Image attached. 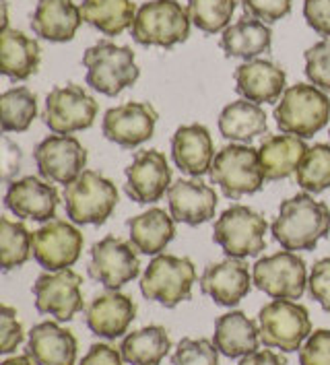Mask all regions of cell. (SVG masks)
I'll return each mask as SVG.
<instances>
[{
	"mask_svg": "<svg viewBox=\"0 0 330 365\" xmlns=\"http://www.w3.org/2000/svg\"><path fill=\"white\" fill-rule=\"evenodd\" d=\"M38 115V97L27 87H13L0 97L2 133H25Z\"/></svg>",
	"mask_w": 330,
	"mask_h": 365,
	"instance_id": "836d02e7",
	"label": "cell"
},
{
	"mask_svg": "<svg viewBox=\"0 0 330 365\" xmlns=\"http://www.w3.org/2000/svg\"><path fill=\"white\" fill-rule=\"evenodd\" d=\"M83 277L73 269L58 272H43L33 283L36 309L39 314L54 316L58 322H68L85 308L83 299Z\"/></svg>",
	"mask_w": 330,
	"mask_h": 365,
	"instance_id": "5bb4252c",
	"label": "cell"
},
{
	"mask_svg": "<svg viewBox=\"0 0 330 365\" xmlns=\"http://www.w3.org/2000/svg\"><path fill=\"white\" fill-rule=\"evenodd\" d=\"M136 6L133 0H83V21L96 27L103 36L116 38L133 27L136 19Z\"/></svg>",
	"mask_w": 330,
	"mask_h": 365,
	"instance_id": "d6a6232c",
	"label": "cell"
},
{
	"mask_svg": "<svg viewBox=\"0 0 330 365\" xmlns=\"http://www.w3.org/2000/svg\"><path fill=\"white\" fill-rule=\"evenodd\" d=\"M77 349V339L68 328L56 322H41L29 332L25 355L36 365H75Z\"/></svg>",
	"mask_w": 330,
	"mask_h": 365,
	"instance_id": "cb8c5ba5",
	"label": "cell"
},
{
	"mask_svg": "<svg viewBox=\"0 0 330 365\" xmlns=\"http://www.w3.org/2000/svg\"><path fill=\"white\" fill-rule=\"evenodd\" d=\"M195 283L196 269L190 258L159 254L140 279V293L165 308H175L192 297Z\"/></svg>",
	"mask_w": 330,
	"mask_h": 365,
	"instance_id": "52a82bcc",
	"label": "cell"
},
{
	"mask_svg": "<svg viewBox=\"0 0 330 365\" xmlns=\"http://www.w3.org/2000/svg\"><path fill=\"white\" fill-rule=\"evenodd\" d=\"M308 291H310L311 299H316L322 306V309L330 312V256L318 260L311 267Z\"/></svg>",
	"mask_w": 330,
	"mask_h": 365,
	"instance_id": "7bdbcfd3",
	"label": "cell"
},
{
	"mask_svg": "<svg viewBox=\"0 0 330 365\" xmlns=\"http://www.w3.org/2000/svg\"><path fill=\"white\" fill-rule=\"evenodd\" d=\"M118 200L116 184L93 170H85L64 188L66 217L75 225H103L116 211Z\"/></svg>",
	"mask_w": 330,
	"mask_h": 365,
	"instance_id": "5b68a950",
	"label": "cell"
},
{
	"mask_svg": "<svg viewBox=\"0 0 330 365\" xmlns=\"http://www.w3.org/2000/svg\"><path fill=\"white\" fill-rule=\"evenodd\" d=\"M41 62V48L36 39L19 29L4 27L0 36V71L13 81H25L36 75Z\"/></svg>",
	"mask_w": 330,
	"mask_h": 365,
	"instance_id": "83f0119b",
	"label": "cell"
},
{
	"mask_svg": "<svg viewBox=\"0 0 330 365\" xmlns=\"http://www.w3.org/2000/svg\"><path fill=\"white\" fill-rule=\"evenodd\" d=\"M4 205L19 219L48 223L56 217L60 194L54 184L43 182L36 175H25L9 184V190L4 194Z\"/></svg>",
	"mask_w": 330,
	"mask_h": 365,
	"instance_id": "ac0fdd59",
	"label": "cell"
},
{
	"mask_svg": "<svg viewBox=\"0 0 330 365\" xmlns=\"http://www.w3.org/2000/svg\"><path fill=\"white\" fill-rule=\"evenodd\" d=\"M25 332L17 318V309L2 306L0 309V353L9 355L23 343Z\"/></svg>",
	"mask_w": 330,
	"mask_h": 365,
	"instance_id": "b9f144b4",
	"label": "cell"
},
{
	"mask_svg": "<svg viewBox=\"0 0 330 365\" xmlns=\"http://www.w3.org/2000/svg\"><path fill=\"white\" fill-rule=\"evenodd\" d=\"M254 287L272 299H301L308 287V267L295 252H277L260 258L252 269Z\"/></svg>",
	"mask_w": 330,
	"mask_h": 365,
	"instance_id": "30bf717a",
	"label": "cell"
},
{
	"mask_svg": "<svg viewBox=\"0 0 330 365\" xmlns=\"http://www.w3.org/2000/svg\"><path fill=\"white\" fill-rule=\"evenodd\" d=\"M213 343L219 353L230 359L246 357L250 353H256L258 345L262 343L260 327L239 309L227 312L215 320Z\"/></svg>",
	"mask_w": 330,
	"mask_h": 365,
	"instance_id": "484cf974",
	"label": "cell"
},
{
	"mask_svg": "<svg viewBox=\"0 0 330 365\" xmlns=\"http://www.w3.org/2000/svg\"><path fill=\"white\" fill-rule=\"evenodd\" d=\"M329 136H330V133H329Z\"/></svg>",
	"mask_w": 330,
	"mask_h": 365,
	"instance_id": "f907efd6",
	"label": "cell"
},
{
	"mask_svg": "<svg viewBox=\"0 0 330 365\" xmlns=\"http://www.w3.org/2000/svg\"><path fill=\"white\" fill-rule=\"evenodd\" d=\"M211 180L232 200L260 192L267 178L260 165L258 149L250 145H225L215 155Z\"/></svg>",
	"mask_w": 330,
	"mask_h": 365,
	"instance_id": "ba28073f",
	"label": "cell"
},
{
	"mask_svg": "<svg viewBox=\"0 0 330 365\" xmlns=\"http://www.w3.org/2000/svg\"><path fill=\"white\" fill-rule=\"evenodd\" d=\"M174 365H219V349L207 339H182L175 349Z\"/></svg>",
	"mask_w": 330,
	"mask_h": 365,
	"instance_id": "74e56055",
	"label": "cell"
},
{
	"mask_svg": "<svg viewBox=\"0 0 330 365\" xmlns=\"http://www.w3.org/2000/svg\"><path fill=\"white\" fill-rule=\"evenodd\" d=\"M172 186V168L167 157L157 151H136L126 168V194L138 205H155Z\"/></svg>",
	"mask_w": 330,
	"mask_h": 365,
	"instance_id": "e0dca14e",
	"label": "cell"
},
{
	"mask_svg": "<svg viewBox=\"0 0 330 365\" xmlns=\"http://www.w3.org/2000/svg\"><path fill=\"white\" fill-rule=\"evenodd\" d=\"M81 23V6L73 0H39L31 17V29L38 38L62 43L75 38Z\"/></svg>",
	"mask_w": 330,
	"mask_h": 365,
	"instance_id": "d4e9b609",
	"label": "cell"
},
{
	"mask_svg": "<svg viewBox=\"0 0 330 365\" xmlns=\"http://www.w3.org/2000/svg\"><path fill=\"white\" fill-rule=\"evenodd\" d=\"M235 0H188V13L196 27L205 34H219L230 27Z\"/></svg>",
	"mask_w": 330,
	"mask_h": 365,
	"instance_id": "8d00e7d4",
	"label": "cell"
},
{
	"mask_svg": "<svg viewBox=\"0 0 330 365\" xmlns=\"http://www.w3.org/2000/svg\"><path fill=\"white\" fill-rule=\"evenodd\" d=\"M98 101L81 85L54 87L46 97L43 122L54 135H73L93 126L98 118Z\"/></svg>",
	"mask_w": 330,
	"mask_h": 365,
	"instance_id": "8fae6325",
	"label": "cell"
},
{
	"mask_svg": "<svg viewBox=\"0 0 330 365\" xmlns=\"http://www.w3.org/2000/svg\"><path fill=\"white\" fill-rule=\"evenodd\" d=\"M274 120L281 133L311 138L329 124L330 97L316 85H292L274 108Z\"/></svg>",
	"mask_w": 330,
	"mask_h": 365,
	"instance_id": "7a4b0ae2",
	"label": "cell"
},
{
	"mask_svg": "<svg viewBox=\"0 0 330 365\" xmlns=\"http://www.w3.org/2000/svg\"><path fill=\"white\" fill-rule=\"evenodd\" d=\"M2 2H6V0H2Z\"/></svg>",
	"mask_w": 330,
	"mask_h": 365,
	"instance_id": "681fc988",
	"label": "cell"
},
{
	"mask_svg": "<svg viewBox=\"0 0 330 365\" xmlns=\"http://www.w3.org/2000/svg\"><path fill=\"white\" fill-rule=\"evenodd\" d=\"M190 13L177 0L145 2L130 27V36L140 46L174 48L190 36Z\"/></svg>",
	"mask_w": 330,
	"mask_h": 365,
	"instance_id": "277c9868",
	"label": "cell"
},
{
	"mask_svg": "<svg viewBox=\"0 0 330 365\" xmlns=\"http://www.w3.org/2000/svg\"><path fill=\"white\" fill-rule=\"evenodd\" d=\"M33 254V244H31V233L29 230L11 221L6 217L0 219V260H2V270H13L23 267Z\"/></svg>",
	"mask_w": 330,
	"mask_h": 365,
	"instance_id": "e575fe53",
	"label": "cell"
},
{
	"mask_svg": "<svg viewBox=\"0 0 330 365\" xmlns=\"http://www.w3.org/2000/svg\"><path fill=\"white\" fill-rule=\"evenodd\" d=\"M136 318V304L133 297L120 291H105L98 295L85 314V322L89 330L108 341H116L128 332Z\"/></svg>",
	"mask_w": 330,
	"mask_h": 365,
	"instance_id": "ffe728a7",
	"label": "cell"
},
{
	"mask_svg": "<svg viewBox=\"0 0 330 365\" xmlns=\"http://www.w3.org/2000/svg\"><path fill=\"white\" fill-rule=\"evenodd\" d=\"M271 46V27L262 21L252 19V17L235 21L221 36V48H223L225 56L230 58L254 60L256 56L269 52Z\"/></svg>",
	"mask_w": 330,
	"mask_h": 365,
	"instance_id": "f546056e",
	"label": "cell"
},
{
	"mask_svg": "<svg viewBox=\"0 0 330 365\" xmlns=\"http://www.w3.org/2000/svg\"><path fill=\"white\" fill-rule=\"evenodd\" d=\"M198 283L200 291L217 306L233 308L252 291L254 279L244 258H225L223 262L209 264Z\"/></svg>",
	"mask_w": 330,
	"mask_h": 365,
	"instance_id": "d6986e66",
	"label": "cell"
},
{
	"mask_svg": "<svg viewBox=\"0 0 330 365\" xmlns=\"http://www.w3.org/2000/svg\"><path fill=\"white\" fill-rule=\"evenodd\" d=\"M271 231L283 250H314L318 242L330 233L329 205L314 200L308 192L295 194L281 202Z\"/></svg>",
	"mask_w": 330,
	"mask_h": 365,
	"instance_id": "6da1fadb",
	"label": "cell"
},
{
	"mask_svg": "<svg viewBox=\"0 0 330 365\" xmlns=\"http://www.w3.org/2000/svg\"><path fill=\"white\" fill-rule=\"evenodd\" d=\"M2 365H36L33 359L29 355H17V357H11V359H4Z\"/></svg>",
	"mask_w": 330,
	"mask_h": 365,
	"instance_id": "c3c4849f",
	"label": "cell"
},
{
	"mask_svg": "<svg viewBox=\"0 0 330 365\" xmlns=\"http://www.w3.org/2000/svg\"><path fill=\"white\" fill-rule=\"evenodd\" d=\"M219 133L227 140L250 143L260 135L269 133V122L264 110L248 99H237L223 108L219 115Z\"/></svg>",
	"mask_w": 330,
	"mask_h": 365,
	"instance_id": "4dcf8cb0",
	"label": "cell"
},
{
	"mask_svg": "<svg viewBox=\"0 0 330 365\" xmlns=\"http://www.w3.org/2000/svg\"><path fill=\"white\" fill-rule=\"evenodd\" d=\"M301 365H330V330H314L308 341L299 349Z\"/></svg>",
	"mask_w": 330,
	"mask_h": 365,
	"instance_id": "ab89813d",
	"label": "cell"
},
{
	"mask_svg": "<svg viewBox=\"0 0 330 365\" xmlns=\"http://www.w3.org/2000/svg\"><path fill=\"white\" fill-rule=\"evenodd\" d=\"M167 202L177 223L196 227L213 219L219 198L213 188L200 180H177L167 190Z\"/></svg>",
	"mask_w": 330,
	"mask_h": 365,
	"instance_id": "7402d4cb",
	"label": "cell"
},
{
	"mask_svg": "<svg viewBox=\"0 0 330 365\" xmlns=\"http://www.w3.org/2000/svg\"><path fill=\"white\" fill-rule=\"evenodd\" d=\"M33 159H36L39 175L46 182L62 184L66 188L85 172L87 149L75 136L50 135L36 147Z\"/></svg>",
	"mask_w": 330,
	"mask_h": 365,
	"instance_id": "9a60e30c",
	"label": "cell"
},
{
	"mask_svg": "<svg viewBox=\"0 0 330 365\" xmlns=\"http://www.w3.org/2000/svg\"><path fill=\"white\" fill-rule=\"evenodd\" d=\"M21 147L17 143H13L9 136H2V180L4 182H13V178L21 170Z\"/></svg>",
	"mask_w": 330,
	"mask_h": 365,
	"instance_id": "bcb514c9",
	"label": "cell"
},
{
	"mask_svg": "<svg viewBox=\"0 0 330 365\" xmlns=\"http://www.w3.org/2000/svg\"><path fill=\"white\" fill-rule=\"evenodd\" d=\"M89 277L110 291H118L140 274V260L133 244L108 235L91 248Z\"/></svg>",
	"mask_w": 330,
	"mask_h": 365,
	"instance_id": "7c38bea8",
	"label": "cell"
},
{
	"mask_svg": "<svg viewBox=\"0 0 330 365\" xmlns=\"http://www.w3.org/2000/svg\"><path fill=\"white\" fill-rule=\"evenodd\" d=\"M31 244L39 267L48 272H58L71 269L81 258L85 237L73 223L52 219L31 233Z\"/></svg>",
	"mask_w": 330,
	"mask_h": 365,
	"instance_id": "4fadbf2b",
	"label": "cell"
},
{
	"mask_svg": "<svg viewBox=\"0 0 330 365\" xmlns=\"http://www.w3.org/2000/svg\"><path fill=\"white\" fill-rule=\"evenodd\" d=\"M242 6L248 17L262 21L267 25L285 19L292 13V0H242Z\"/></svg>",
	"mask_w": 330,
	"mask_h": 365,
	"instance_id": "60d3db41",
	"label": "cell"
},
{
	"mask_svg": "<svg viewBox=\"0 0 330 365\" xmlns=\"http://www.w3.org/2000/svg\"><path fill=\"white\" fill-rule=\"evenodd\" d=\"M83 64L87 68V85L108 97L120 96L140 77L135 52L128 46H116L108 39L87 48Z\"/></svg>",
	"mask_w": 330,
	"mask_h": 365,
	"instance_id": "3957f363",
	"label": "cell"
},
{
	"mask_svg": "<svg viewBox=\"0 0 330 365\" xmlns=\"http://www.w3.org/2000/svg\"><path fill=\"white\" fill-rule=\"evenodd\" d=\"M172 349V339L163 327H145L124 336L120 353L128 365H161Z\"/></svg>",
	"mask_w": 330,
	"mask_h": 365,
	"instance_id": "1f68e13d",
	"label": "cell"
},
{
	"mask_svg": "<svg viewBox=\"0 0 330 365\" xmlns=\"http://www.w3.org/2000/svg\"><path fill=\"white\" fill-rule=\"evenodd\" d=\"M157 120L159 114L149 101H128L105 112L101 130L118 147L135 149L153 136Z\"/></svg>",
	"mask_w": 330,
	"mask_h": 365,
	"instance_id": "2e32d148",
	"label": "cell"
},
{
	"mask_svg": "<svg viewBox=\"0 0 330 365\" xmlns=\"http://www.w3.org/2000/svg\"><path fill=\"white\" fill-rule=\"evenodd\" d=\"M306 77L311 85L330 93V41H318L306 50Z\"/></svg>",
	"mask_w": 330,
	"mask_h": 365,
	"instance_id": "f35d334b",
	"label": "cell"
},
{
	"mask_svg": "<svg viewBox=\"0 0 330 365\" xmlns=\"http://www.w3.org/2000/svg\"><path fill=\"white\" fill-rule=\"evenodd\" d=\"M237 365H287L283 357H279L274 351L271 349H264V351H256L250 353L246 357H242V361Z\"/></svg>",
	"mask_w": 330,
	"mask_h": 365,
	"instance_id": "7dc6e473",
	"label": "cell"
},
{
	"mask_svg": "<svg viewBox=\"0 0 330 365\" xmlns=\"http://www.w3.org/2000/svg\"><path fill=\"white\" fill-rule=\"evenodd\" d=\"M235 91L254 103H277L287 85L285 71L271 60H246L233 73Z\"/></svg>",
	"mask_w": 330,
	"mask_h": 365,
	"instance_id": "44dd1931",
	"label": "cell"
},
{
	"mask_svg": "<svg viewBox=\"0 0 330 365\" xmlns=\"http://www.w3.org/2000/svg\"><path fill=\"white\" fill-rule=\"evenodd\" d=\"M172 155H174L175 165L192 178L211 173L215 147L209 128L202 124L180 126L172 138Z\"/></svg>",
	"mask_w": 330,
	"mask_h": 365,
	"instance_id": "603a6c76",
	"label": "cell"
},
{
	"mask_svg": "<svg viewBox=\"0 0 330 365\" xmlns=\"http://www.w3.org/2000/svg\"><path fill=\"white\" fill-rule=\"evenodd\" d=\"M308 145L304 138L295 135H271L264 136L258 157L267 182L287 180L292 173L297 172L301 159L308 153Z\"/></svg>",
	"mask_w": 330,
	"mask_h": 365,
	"instance_id": "4316f807",
	"label": "cell"
},
{
	"mask_svg": "<svg viewBox=\"0 0 330 365\" xmlns=\"http://www.w3.org/2000/svg\"><path fill=\"white\" fill-rule=\"evenodd\" d=\"M260 341L269 349H281L293 353L301 349L304 341L311 334V322L308 309L289 299H274L258 314Z\"/></svg>",
	"mask_w": 330,
	"mask_h": 365,
	"instance_id": "9c48e42d",
	"label": "cell"
},
{
	"mask_svg": "<svg viewBox=\"0 0 330 365\" xmlns=\"http://www.w3.org/2000/svg\"><path fill=\"white\" fill-rule=\"evenodd\" d=\"M126 361L122 359L120 349H114L112 345L105 343H96L89 346L87 355L81 359L78 365H124Z\"/></svg>",
	"mask_w": 330,
	"mask_h": 365,
	"instance_id": "f6af8a7d",
	"label": "cell"
},
{
	"mask_svg": "<svg viewBox=\"0 0 330 365\" xmlns=\"http://www.w3.org/2000/svg\"><path fill=\"white\" fill-rule=\"evenodd\" d=\"M128 231L136 252L159 256L175 237V219L163 209H149L128 219Z\"/></svg>",
	"mask_w": 330,
	"mask_h": 365,
	"instance_id": "f1b7e54d",
	"label": "cell"
},
{
	"mask_svg": "<svg viewBox=\"0 0 330 365\" xmlns=\"http://www.w3.org/2000/svg\"><path fill=\"white\" fill-rule=\"evenodd\" d=\"M304 17L318 36L330 38V0H306Z\"/></svg>",
	"mask_w": 330,
	"mask_h": 365,
	"instance_id": "ee69618b",
	"label": "cell"
},
{
	"mask_svg": "<svg viewBox=\"0 0 330 365\" xmlns=\"http://www.w3.org/2000/svg\"><path fill=\"white\" fill-rule=\"evenodd\" d=\"M269 223L250 207L232 205L215 221L213 242L227 258H250L267 250Z\"/></svg>",
	"mask_w": 330,
	"mask_h": 365,
	"instance_id": "8992f818",
	"label": "cell"
},
{
	"mask_svg": "<svg viewBox=\"0 0 330 365\" xmlns=\"http://www.w3.org/2000/svg\"><path fill=\"white\" fill-rule=\"evenodd\" d=\"M297 186L308 194H322L330 188V145L318 143L308 149L295 172Z\"/></svg>",
	"mask_w": 330,
	"mask_h": 365,
	"instance_id": "d590c367",
	"label": "cell"
}]
</instances>
